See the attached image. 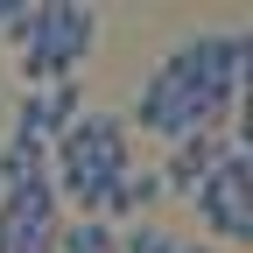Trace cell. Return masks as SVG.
I'll return each mask as SVG.
<instances>
[{
    "instance_id": "cell-6",
    "label": "cell",
    "mask_w": 253,
    "mask_h": 253,
    "mask_svg": "<svg viewBox=\"0 0 253 253\" xmlns=\"http://www.w3.org/2000/svg\"><path fill=\"white\" fill-rule=\"evenodd\" d=\"M56 253H120V225L71 218V225H56Z\"/></svg>"
},
{
    "instance_id": "cell-3",
    "label": "cell",
    "mask_w": 253,
    "mask_h": 253,
    "mask_svg": "<svg viewBox=\"0 0 253 253\" xmlns=\"http://www.w3.org/2000/svg\"><path fill=\"white\" fill-rule=\"evenodd\" d=\"M78 113H84V84H78V78L42 84V91H28V99L14 106V141H42V148H49Z\"/></svg>"
},
{
    "instance_id": "cell-8",
    "label": "cell",
    "mask_w": 253,
    "mask_h": 253,
    "mask_svg": "<svg viewBox=\"0 0 253 253\" xmlns=\"http://www.w3.org/2000/svg\"><path fill=\"white\" fill-rule=\"evenodd\" d=\"M176 253H218V246H204V239H176Z\"/></svg>"
},
{
    "instance_id": "cell-2",
    "label": "cell",
    "mask_w": 253,
    "mask_h": 253,
    "mask_svg": "<svg viewBox=\"0 0 253 253\" xmlns=\"http://www.w3.org/2000/svg\"><path fill=\"white\" fill-rule=\"evenodd\" d=\"M190 204H197V225L211 232V246H246L253 239V155L225 148L218 169L190 190Z\"/></svg>"
},
{
    "instance_id": "cell-4",
    "label": "cell",
    "mask_w": 253,
    "mask_h": 253,
    "mask_svg": "<svg viewBox=\"0 0 253 253\" xmlns=\"http://www.w3.org/2000/svg\"><path fill=\"white\" fill-rule=\"evenodd\" d=\"M225 148H232L225 134H183V141L169 148V162L155 169V176H162V197H190V190L218 169V155H225Z\"/></svg>"
},
{
    "instance_id": "cell-9",
    "label": "cell",
    "mask_w": 253,
    "mask_h": 253,
    "mask_svg": "<svg viewBox=\"0 0 253 253\" xmlns=\"http://www.w3.org/2000/svg\"><path fill=\"white\" fill-rule=\"evenodd\" d=\"M14 14H21V7H0V36H14Z\"/></svg>"
},
{
    "instance_id": "cell-5",
    "label": "cell",
    "mask_w": 253,
    "mask_h": 253,
    "mask_svg": "<svg viewBox=\"0 0 253 253\" xmlns=\"http://www.w3.org/2000/svg\"><path fill=\"white\" fill-rule=\"evenodd\" d=\"M162 204V176L155 169H120L113 176V190H106V225H120V218H141V211H155Z\"/></svg>"
},
{
    "instance_id": "cell-1",
    "label": "cell",
    "mask_w": 253,
    "mask_h": 253,
    "mask_svg": "<svg viewBox=\"0 0 253 253\" xmlns=\"http://www.w3.org/2000/svg\"><path fill=\"white\" fill-rule=\"evenodd\" d=\"M14 71L28 91H42V84H63V78H78L84 71V56L91 42H99V14L91 7H71V0H42V7H21L14 14Z\"/></svg>"
},
{
    "instance_id": "cell-7",
    "label": "cell",
    "mask_w": 253,
    "mask_h": 253,
    "mask_svg": "<svg viewBox=\"0 0 253 253\" xmlns=\"http://www.w3.org/2000/svg\"><path fill=\"white\" fill-rule=\"evenodd\" d=\"M120 253H176V232L148 225V218H134V225L120 232Z\"/></svg>"
}]
</instances>
